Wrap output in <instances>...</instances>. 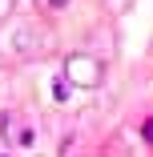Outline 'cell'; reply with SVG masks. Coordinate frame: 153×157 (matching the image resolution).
I'll return each mask as SVG.
<instances>
[{"mask_svg":"<svg viewBox=\"0 0 153 157\" xmlns=\"http://www.w3.org/2000/svg\"><path fill=\"white\" fill-rule=\"evenodd\" d=\"M48 4H52V8H65V4H69V0H48Z\"/></svg>","mask_w":153,"mask_h":157,"instance_id":"obj_4","label":"cell"},{"mask_svg":"<svg viewBox=\"0 0 153 157\" xmlns=\"http://www.w3.org/2000/svg\"><path fill=\"white\" fill-rule=\"evenodd\" d=\"M65 77H69V85L93 89V85H101V60H93V56H69Z\"/></svg>","mask_w":153,"mask_h":157,"instance_id":"obj_1","label":"cell"},{"mask_svg":"<svg viewBox=\"0 0 153 157\" xmlns=\"http://www.w3.org/2000/svg\"><path fill=\"white\" fill-rule=\"evenodd\" d=\"M52 97H56V101H65V97H69V85H65V77H56V81H52Z\"/></svg>","mask_w":153,"mask_h":157,"instance_id":"obj_2","label":"cell"},{"mask_svg":"<svg viewBox=\"0 0 153 157\" xmlns=\"http://www.w3.org/2000/svg\"><path fill=\"white\" fill-rule=\"evenodd\" d=\"M141 137H145V141H149V145H153V117H149V121H145V125H141Z\"/></svg>","mask_w":153,"mask_h":157,"instance_id":"obj_3","label":"cell"}]
</instances>
